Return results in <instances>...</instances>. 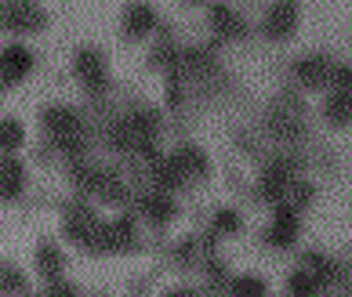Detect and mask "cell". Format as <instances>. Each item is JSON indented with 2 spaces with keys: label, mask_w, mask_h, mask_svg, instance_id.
<instances>
[{
  "label": "cell",
  "mask_w": 352,
  "mask_h": 297,
  "mask_svg": "<svg viewBox=\"0 0 352 297\" xmlns=\"http://www.w3.org/2000/svg\"><path fill=\"white\" fill-rule=\"evenodd\" d=\"M232 290H236V294H247V297H251V294H265V279H262V276H240Z\"/></svg>",
  "instance_id": "9c48e42d"
},
{
  "label": "cell",
  "mask_w": 352,
  "mask_h": 297,
  "mask_svg": "<svg viewBox=\"0 0 352 297\" xmlns=\"http://www.w3.org/2000/svg\"><path fill=\"white\" fill-rule=\"evenodd\" d=\"M302 268H309L312 276H316V283H320V290H349L352 287V272L345 265H338V261H331L327 254H320V250H305L302 254Z\"/></svg>",
  "instance_id": "6da1fadb"
},
{
  "label": "cell",
  "mask_w": 352,
  "mask_h": 297,
  "mask_svg": "<svg viewBox=\"0 0 352 297\" xmlns=\"http://www.w3.org/2000/svg\"><path fill=\"white\" fill-rule=\"evenodd\" d=\"M287 294H294V297H312V294H323V290H320V283H316V276H312L309 268H298V272L287 276Z\"/></svg>",
  "instance_id": "52a82bcc"
},
{
  "label": "cell",
  "mask_w": 352,
  "mask_h": 297,
  "mask_svg": "<svg viewBox=\"0 0 352 297\" xmlns=\"http://www.w3.org/2000/svg\"><path fill=\"white\" fill-rule=\"evenodd\" d=\"M312 200H316V185H309V182H298V178H294V182L287 185V192H283V203H287V206H294L298 214H302V211H305V206H309Z\"/></svg>",
  "instance_id": "8992f818"
},
{
  "label": "cell",
  "mask_w": 352,
  "mask_h": 297,
  "mask_svg": "<svg viewBox=\"0 0 352 297\" xmlns=\"http://www.w3.org/2000/svg\"><path fill=\"white\" fill-rule=\"evenodd\" d=\"M331 73H334V62L327 55H305L291 66V76L302 87H331Z\"/></svg>",
  "instance_id": "277c9868"
},
{
  "label": "cell",
  "mask_w": 352,
  "mask_h": 297,
  "mask_svg": "<svg viewBox=\"0 0 352 297\" xmlns=\"http://www.w3.org/2000/svg\"><path fill=\"white\" fill-rule=\"evenodd\" d=\"M298 22H302V11H298L294 0H276V4L269 8L262 29H265L269 40H291L298 33Z\"/></svg>",
  "instance_id": "3957f363"
},
{
  "label": "cell",
  "mask_w": 352,
  "mask_h": 297,
  "mask_svg": "<svg viewBox=\"0 0 352 297\" xmlns=\"http://www.w3.org/2000/svg\"><path fill=\"white\" fill-rule=\"evenodd\" d=\"M323 120H327L331 127H349L352 123V95L334 87V91L327 95V102H323Z\"/></svg>",
  "instance_id": "5b68a950"
},
{
  "label": "cell",
  "mask_w": 352,
  "mask_h": 297,
  "mask_svg": "<svg viewBox=\"0 0 352 297\" xmlns=\"http://www.w3.org/2000/svg\"><path fill=\"white\" fill-rule=\"evenodd\" d=\"M298 236H302V222H298V211L294 206H287L283 200L276 203V217H272V225L265 228V243L276 250H291Z\"/></svg>",
  "instance_id": "7a4b0ae2"
},
{
  "label": "cell",
  "mask_w": 352,
  "mask_h": 297,
  "mask_svg": "<svg viewBox=\"0 0 352 297\" xmlns=\"http://www.w3.org/2000/svg\"><path fill=\"white\" fill-rule=\"evenodd\" d=\"M214 22H218V29H226V33H243L236 11H229V8H218L214 11Z\"/></svg>",
  "instance_id": "ba28073f"
},
{
  "label": "cell",
  "mask_w": 352,
  "mask_h": 297,
  "mask_svg": "<svg viewBox=\"0 0 352 297\" xmlns=\"http://www.w3.org/2000/svg\"><path fill=\"white\" fill-rule=\"evenodd\" d=\"M331 84L338 87V91L352 95V66H334V73H331Z\"/></svg>",
  "instance_id": "30bf717a"
},
{
  "label": "cell",
  "mask_w": 352,
  "mask_h": 297,
  "mask_svg": "<svg viewBox=\"0 0 352 297\" xmlns=\"http://www.w3.org/2000/svg\"><path fill=\"white\" fill-rule=\"evenodd\" d=\"M218 225L229 228V232H240V214H236V211H221V214H218Z\"/></svg>",
  "instance_id": "8fae6325"
}]
</instances>
